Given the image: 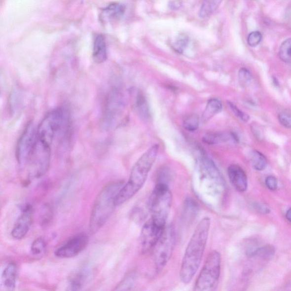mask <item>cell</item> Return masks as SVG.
Segmentation results:
<instances>
[{
    "label": "cell",
    "mask_w": 291,
    "mask_h": 291,
    "mask_svg": "<svg viewBox=\"0 0 291 291\" xmlns=\"http://www.w3.org/2000/svg\"><path fill=\"white\" fill-rule=\"evenodd\" d=\"M210 227V218L201 219L186 246L179 273L181 281L185 285L191 283L199 269L206 248Z\"/></svg>",
    "instance_id": "cell-1"
},
{
    "label": "cell",
    "mask_w": 291,
    "mask_h": 291,
    "mask_svg": "<svg viewBox=\"0 0 291 291\" xmlns=\"http://www.w3.org/2000/svg\"><path fill=\"white\" fill-rule=\"evenodd\" d=\"M158 150L159 145H153L138 160L132 168L128 182L123 185L115 197V206H119L131 199L143 187Z\"/></svg>",
    "instance_id": "cell-2"
},
{
    "label": "cell",
    "mask_w": 291,
    "mask_h": 291,
    "mask_svg": "<svg viewBox=\"0 0 291 291\" xmlns=\"http://www.w3.org/2000/svg\"><path fill=\"white\" fill-rule=\"evenodd\" d=\"M70 112L66 106L55 108L41 121L36 130V139L53 147L55 140L63 139L70 133Z\"/></svg>",
    "instance_id": "cell-3"
},
{
    "label": "cell",
    "mask_w": 291,
    "mask_h": 291,
    "mask_svg": "<svg viewBox=\"0 0 291 291\" xmlns=\"http://www.w3.org/2000/svg\"><path fill=\"white\" fill-rule=\"evenodd\" d=\"M123 181L110 182L101 190L93 205L89 220V230L95 234L102 228L114 211L115 199L124 185Z\"/></svg>",
    "instance_id": "cell-4"
},
{
    "label": "cell",
    "mask_w": 291,
    "mask_h": 291,
    "mask_svg": "<svg viewBox=\"0 0 291 291\" xmlns=\"http://www.w3.org/2000/svg\"><path fill=\"white\" fill-rule=\"evenodd\" d=\"M172 203L173 195L169 185L158 182L152 190L147 205L153 221L160 226L166 227Z\"/></svg>",
    "instance_id": "cell-5"
},
{
    "label": "cell",
    "mask_w": 291,
    "mask_h": 291,
    "mask_svg": "<svg viewBox=\"0 0 291 291\" xmlns=\"http://www.w3.org/2000/svg\"><path fill=\"white\" fill-rule=\"evenodd\" d=\"M221 257L218 252L209 254L197 277L194 291H214L217 289L221 274Z\"/></svg>",
    "instance_id": "cell-6"
},
{
    "label": "cell",
    "mask_w": 291,
    "mask_h": 291,
    "mask_svg": "<svg viewBox=\"0 0 291 291\" xmlns=\"http://www.w3.org/2000/svg\"><path fill=\"white\" fill-rule=\"evenodd\" d=\"M52 147L36 137L33 150L26 165L28 167L30 178L38 179L47 173L50 165Z\"/></svg>",
    "instance_id": "cell-7"
},
{
    "label": "cell",
    "mask_w": 291,
    "mask_h": 291,
    "mask_svg": "<svg viewBox=\"0 0 291 291\" xmlns=\"http://www.w3.org/2000/svg\"><path fill=\"white\" fill-rule=\"evenodd\" d=\"M175 239L176 234L173 225L166 226L151 252L156 272L161 271L169 262L175 248Z\"/></svg>",
    "instance_id": "cell-8"
},
{
    "label": "cell",
    "mask_w": 291,
    "mask_h": 291,
    "mask_svg": "<svg viewBox=\"0 0 291 291\" xmlns=\"http://www.w3.org/2000/svg\"><path fill=\"white\" fill-rule=\"evenodd\" d=\"M124 110V100L122 93L116 88L108 93L102 111V124L110 129L116 126Z\"/></svg>",
    "instance_id": "cell-9"
},
{
    "label": "cell",
    "mask_w": 291,
    "mask_h": 291,
    "mask_svg": "<svg viewBox=\"0 0 291 291\" xmlns=\"http://www.w3.org/2000/svg\"><path fill=\"white\" fill-rule=\"evenodd\" d=\"M36 130L33 123L29 122L18 140L16 148V157L18 163L21 166L27 165L35 144Z\"/></svg>",
    "instance_id": "cell-10"
},
{
    "label": "cell",
    "mask_w": 291,
    "mask_h": 291,
    "mask_svg": "<svg viewBox=\"0 0 291 291\" xmlns=\"http://www.w3.org/2000/svg\"><path fill=\"white\" fill-rule=\"evenodd\" d=\"M166 227L159 226L151 218L144 223L140 235L142 253L143 254L151 253L156 242L161 237Z\"/></svg>",
    "instance_id": "cell-11"
},
{
    "label": "cell",
    "mask_w": 291,
    "mask_h": 291,
    "mask_svg": "<svg viewBox=\"0 0 291 291\" xmlns=\"http://www.w3.org/2000/svg\"><path fill=\"white\" fill-rule=\"evenodd\" d=\"M88 242L89 238L86 234H77L56 249L54 255L59 258H73L86 248Z\"/></svg>",
    "instance_id": "cell-12"
},
{
    "label": "cell",
    "mask_w": 291,
    "mask_h": 291,
    "mask_svg": "<svg viewBox=\"0 0 291 291\" xmlns=\"http://www.w3.org/2000/svg\"><path fill=\"white\" fill-rule=\"evenodd\" d=\"M33 217V208L27 205L13 227L11 235L13 238L20 240L27 236L32 225Z\"/></svg>",
    "instance_id": "cell-13"
},
{
    "label": "cell",
    "mask_w": 291,
    "mask_h": 291,
    "mask_svg": "<svg viewBox=\"0 0 291 291\" xmlns=\"http://www.w3.org/2000/svg\"><path fill=\"white\" fill-rule=\"evenodd\" d=\"M227 174L231 183L237 191H246L248 188V178L241 167L236 165H231L227 169Z\"/></svg>",
    "instance_id": "cell-14"
},
{
    "label": "cell",
    "mask_w": 291,
    "mask_h": 291,
    "mask_svg": "<svg viewBox=\"0 0 291 291\" xmlns=\"http://www.w3.org/2000/svg\"><path fill=\"white\" fill-rule=\"evenodd\" d=\"M18 277V267L14 263H10L3 270L1 282L3 289L6 291H13L16 287Z\"/></svg>",
    "instance_id": "cell-15"
},
{
    "label": "cell",
    "mask_w": 291,
    "mask_h": 291,
    "mask_svg": "<svg viewBox=\"0 0 291 291\" xmlns=\"http://www.w3.org/2000/svg\"><path fill=\"white\" fill-rule=\"evenodd\" d=\"M92 58L98 64L106 61L107 48L106 39L102 35H96L93 44Z\"/></svg>",
    "instance_id": "cell-16"
},
{
    "label": "cell",
    "mask_w": 291,
    "mask_h": 291,
    "mask_svg": "<svg viewBox=\"0 0 291 291\" xmlns=\"http://www.w3.org/2000/svg\"><path fill=\"white\" fill-rule=\"evenodd\" d=\"M89 272L83 268L71 275L69 279L68 290H81L87 284L89 278Z\"/></svg>",
    "instance_id": "cell-17"
},
{
    "label": "cell",
    "mask_w": 291,
    "mask_h": 291,
    "mask_svg": "<svg viewBox=\"0 0 291 291\" xmlns=\"http://www.w3.org/2000/svg\"><path fill=\"white\" fill-rule=\"evenodd\" d=\"M222 109V104L219 99L214 98L209 100L202 115L203 122L206 123L210 121L215 115L219 113Z\"/></svg>",
    "instance_id": "cell-18"
},
{
    "label": "cell",
    "mask_w": 291,
    "mask_h": 291,
    "mask_svg": "<svg viewBox=\"0 0 291 291\" xmlns=\"http://www.w3.org/2000/svg\"><path fill=\"white\" fill-rule=\"evenodd\" d=\"M125 10L124 5L118 3H113L103 10L102 18L105 21L115 19L124 14Z\"/></svg>",
    "instance_id": "cell-19"
},
{
    "label": "cell",
    "mask_w": 291,
    "mask_h": 291,
    "mask_svg": "<svg viewBox=\"0 0 291 291\" xmlns=\"http://www.w3.org/2000/svg\"><path fill=\"white\" fill-rule=\"evenodd\" d=\"M134 103H135V108L141 117L147 119L150 117V110H149L147 102L143 93H137Z\"/></svg>",
    "instance_id": "cell-20"
},
{
    "label": "cell",
    "mask_w": 291,
    "mask_h": 291,
    "mask_svg": "<svg viewBox=\"0 0 291 291\" xmlns=\"http://www.w3.org/2000/svg\"><path fill=\"white\" fill-rule=\"evenodd\" d=\"M252 165L256 170L262 171L267 166V160L262 153L258 151H253L251 156Z\"/></svg>",
    "instance_id": "cell-21"
},
{
    "label": "cell",
    "mask_w": 291,
    "mask_h": 291,
    "mask_svg": "<svg viewBox=\"0 0 291 291\" xmlns=\"http://www.w3.org/2000/svg\"><path fill=\"white\" fill-rule=\"evenodd\" d=\"M137 281V275L135 272H132L127 274L115 287L114 290H132L135 286Z\"/></svg>",
    "instance_id": "cell-22"
},
{
    "label": "cell",
    "mask_w": 291,
    "mask_h": 291,
    "mask_svg": "<svg viewBox=\"0 0 291 291\" xmlns=\"http://www.w3.org/2000/svg\"><path fill=\"white\" fill-rule=\"evenodd\" d=\"M221 0H204L200 11V16L205 17L217 8Z\"/></svg>",
    "instance_id": "cell-23"
},
{
    "label": "cell",
    "mask_w": 291,
    "mask_h": 291,
    "mask_svg": "<svg viewBox=\"0 0 291 291\" xmlns=\"http://www.w3.org/2000/svg\"><path fill=\"white\" fill-rule=\"evenodd\" d=\"M279 55L283 62L291 63V38L285 41L280 47Z\"/></svg>",
    "instance_id": "cell-24"
},
{
    "label": "cell",
    "mask_w": 291,
    "mask_h": 291,
    "mask_svg": "<svg viewBox=\"0 0 291 291\" xmlns=\"http://www.w3.org/2000/svg\"><path fill=\"white\" fill-rule=\"evenodd\" d=\"M46 243L42 238H38L33 241L31 246L32 255L36 256L42 255L46 250Z\"/></svg>",
    "instance_id": "cell-25"
},
{
    "label": "cell",
    "mask_w": 291,
    "mask_h": 291,
    "mask_svg": "<svg viewBox=\"0 0 291 291\" xmlns=\"http://www.w3.org/2000/svg\"><path fill=\"white\" fill-rule=\"evenodd\" d=\"M228 139L227 136L216 132L208 133L204 136L203 140L205 143L209 145L218 144L225 141Z\"/></svg>",
    "instance_id": "cell-26"
},
{
    "label": "cell",
    "mask_w": 291,
    "mask_h": 291,
    "mask_svg": "<svg viewBox=\"0 0 291 291\" xmlns=\"http://www.w3.org/2000/svg\"><path fill=\"white\" fill-rule=\"evenodd\" d=\"M200 119L198 115L192 114L186 117L183 121L184 128L188 131H195L199 128Z\"/></svg>",
    "instance_id": "cell-27"
},
{
    "label": "cell",
    "mask_w": 291,
    "mask_h": 291,
    "mask_svg": "<svg viewBox=\"0 0 291 291\" xmlns=\"http://www.w3.org/2000/svg\"><path fill=\"white\" fill-rule=\"evenodd\" d=\"M278 119L281 125L287 128H291V111L284 109L280 111Z\"/></svg>",
    "instance_id": "cell-28"
},
{
    "label": "cell",
    "mask_w": 291,
    "mask_h": 291,
    "mask_svg": "<svg viewBox=\"0 0 291 291\" xmlns=\"http://www.w3.org/2000/svg\"><path fill=\"white\" fill-rule=\"evenodd\" d=\"M262 39V36L259 32H253L248 36V43L251 47L258 46Z\"/></svg>",
    "instance_id": "cell-29"
},
{
    "label": "cell",
    "mask_w": 291,
    "mask_h": 291,
    "mask_svg": "<svg viewBox=\"0 0 291 291\" xmlns=\"http://www.w3.org/2000/svg\"><path fill=\"white\" fill-rule=\"evenodd\" d=\"M252 74L249 71L245 68H242L239 71L238 79L242 85H246L252 80Z\"/></svg>",
    "instance_id": "cell-30"
},
{
    "label": "cell",
    "mask_w": 291,
    "mask_h": 291,
    "mask_svg": "<svg viewBox=\"0 0 291 291\" xmlns=\"http://www.w3.org/2000/svg\"><path fill=\"white\" fill-rule=\"evenodd\" d=\"M228 106L230 108L231 110L233 111V112L236 114V116L240 118L241 120L244 122H247L249 120L250 117L249 115L242 111L240 109H238L237 107L234 105V104L231 102L227 103Z\"/></svg>",
    "instance_id": "cell-31"
},
{
    "label": "cell",
    "mask_w": 291,
    "mask_h": 291,
    "mask_svg": "<svg viewBox=\"0 0 291 291\" xmlns=\"http://www.w3.org/2000/svg\"><path fill=\"white\" fill-rule=\"evenodd\" d=\"M188 38L187 36L185 35H181L179 37L176 43H175V49L179 53H182L184 49L188 43Z\"/></svg>",
    "instance_id": "cell-32"
},
{
    "label": "cell",
    "mask_w": 291,
    "mask_h": 291,
    "mask_svg": "<svg viewBox=\"0 0 291 291\" xmlns=\"http://www.w3.org/2000/svg\"><path fill=\"white\" fill-rule=\"evenodd\" d=\"M267 188L271 191H275L277 189L278 187V181L276 178L270 176L266 178V181H265Z\"/></svg>",
    "instance_id": "cell-33"
},
{
    "label": "cell",
    "mask_w": 291,
    "mask_h": 291,
    "mask_svg": "<svg viewBox=\"0 0 291 291\" xmlns=\"http://www.w3.org/2000/svg\"><path fill=\"white\" fill-rule=\"evenodd\" d=\"M255 210L262 214H267L270 212V209L267 205L263 203H257L254 205Z\"/></svg>",
    "instance_id": "cell-34"
},
{
    "label": "cell",
    "mask_w": 291,
    "mask_h": 291,
    "mask_svg": "<svg viewBox=\"0 0 291 291\" xmlns=\"http://www.w3.org/2000/svg\"><path fill=\"white\" fill-rule=\"evenodd\" d=\"M287 218L291 222V208L287 212L286 214Z\"/></svg>",
    "instance_id": "cell-35"
}]
</instances>
